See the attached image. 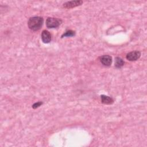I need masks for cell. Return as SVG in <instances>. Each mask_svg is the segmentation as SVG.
<instances>
[{"mask_svg":"<svg viewBox=\"0 0 147 147\" xmlns=\"http://www.w3.org/2000/svg\"><path fill=\"white\" fill-rule=\"evenodd\" d=\"M60 19L53 17H48L46 20V26L48 28H57L61 23Z\"/></svg>","mask_w":147,"mask_h":147,"instance_id":"7a4b0ae2","label":"cell"},{"mask_svg":"<svg viewBox=\"0 0 147 147\" xmlns=\"http://www.w3.org/2000/svg\"><path fill=\"white\" fill-rule=\"evenodd\" d=\"M140 56H141V53L140 51H134L129 52L126 55V57L127 60L133 61H136V60H138L140 58Z\"/></svg>","mask_w":147,"mask_h":147,"instance_id":"3957f363","label":"cell"},{"mask_svg":"<svg viewBox=\"0 0 147 147\" xmlns=\"http://www.w3.org/2000/svg\"><path fill=\"white\" fill-rule=\"evenodd\" d=\"M100 61L103 65L109 67L112 63V57L109 55H103L100 57Z\"/></svg>","mask_w":147,"mask_h":147,"instance_id":"8992f818","label":"cell"},{"mask_svg":"<svg viewBox=\"0 0 147 147\" xmlns=\"http://www.w3.org/2000/svg\"><path fill=\"white\" fill-rule=\"evenodd\" d=\"M42 104V102H36V103H34V104L32 105V107H33V109H37V108H38V107H40V106H41Z\"/></svg>","mask_w":147,"mask_h":147,"instance_id":"30bf717a","label":"cell"},{"mask_svg":"<svg viewBox=\"0 0 147 147\" xmlns=\"http://www.w3.org/2000/svg\"><path fill=\"white\" fill-rule=\"evenodd\" d=\"M43 24V18L41 17H30L28 22V25L30 29L33 31H37L40 29Z\"/></svg>","mask_w":147,"mask_h":147,"instance_id":"6da1fadb","label":"cell"},{"mask_svg":"<svg viewBox=\"0 0 147 147\" xmlns=\"http://www.w3.org/2000/svg\"><path fill=\"white\" fill-rule=\"evenodd\" d=\"M41 36V37L42 42L45 44H48L52 40V36L51 33L48 30H44L42 32Z\"/></svg>","mask_w":147,"mask_h":147,"instance_id":"5b68a950","label":"cell"},{"mask_svg":"<svg viewBox=\"0 0 147 147\" xmlns=\"http://www.w3.org/2000/svg\"><path fill=\"white\" fill-rule=\"evenodd\" d=\"M75 35V31H73L72 30H68L67 31H66L62 36L61 37H72L74 36Z\"/></svg>","mask_w":147,"mask_h":147,"instance_id":"9c48e42d","label":"cell"},{"mask_svg":"<svg viewBox=\"0 0 147 147\" xmlns=\"http://www.w3.org/2000/svg\"><path fill=\"white\" fill-rule=\"evenodd\" d=\"M124 61L120 57H117L115 59V67L117 68H121L124 65Z\"/></svg>","mask_w":147,"mask_h":147,"instance_id":"ba28073f","label":"cell"},{"mask_svg":"<svg viewBox=\"0 0 147 147\" xmlns=\"http://www.w3.org/2000/svg\"><path fill=\"white\" fill-rule=\"evenodd\" d=\"M100 99L102 103L105 105H111L114 102V100L112 98L105 95H102L100 96Z\"/></svg>","mask_w":147,"mask_h":147,"instance_id":"52a82bcc","label":"cell"},{"mask_svg":"<svg viewBox=\"0 0 147 147\" xmlns=\"http://www.w3.org/2000/svg\"><path fill=\"white\" fill-rule=\"evenodd\" d=\"M83 3L82 1H68L63 4V7L67 9L73 8L81 5Z\"/></svg>","mask_w":147,"mask_h":147,"instance_id":"277c9868","label":"cell"}]
</instances>
